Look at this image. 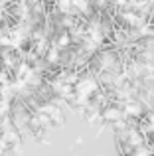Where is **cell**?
I'll use <instances>...</instances> for the list:
<instances>
[{
	"label": "cell",
	"instance_id": "obj_3",
	"mask_svg": "<svg viewBox=\"0 0 154 156\" xmlns=\"http://www.w3.org/2000/svg\"><path fill=\"white\" fill-rule=\"evenodd\" d=\"M148 121H150L152 125H154V113H150V115H148Z\"/></svg>",
	"mask_w": 154,
	"mask_h": 156
},
{
	"label": "cell",
	"instance_id": "obj_2",
	"mask_svg": "<svg viewBox=\"0 0 154 156\" xmlns=\"http://www.w3.org/2000/svg\"><path fill=\"white\" fill-rule=\"evenodd\" d=\"M127 111H128V115H132V117H138V115H140V105L131 103V105L127 107Z\"/></svg>",
	"mask_w": 154,
	"mask_h": 156
},
{
	"label": "cell",
	"instance_id": "obj_1",
	"mask_svg": "<svg viewBox=\"0 0 154 156\" xmlns=\"http://www.w3.org/2000/svg\"><path fill=\"white\" fill-rule=\"evenodd\" d=\"M121 111L119 109H109L107 113H105V119H109V121H117V119H121Z\"/></svg>",
	"mask_w": 154,
	"mask_h": 156
}]
</instances>
